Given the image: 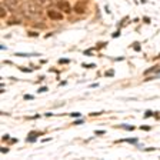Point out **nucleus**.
<instances>
[{"instance_id": "1", "label": "nucleus", "mask_w": 160, "mask_h": 160, "mask_svg": "<svg viewBox=\"0 0 160 160\" xmlns=\"http://www.w3.org/2000/svg\"><path fill=\"white\" fill-rule=\"evenodd\" d=\"M47 16L52 19V20H62L63 19V14L57 10H47Z\"/></svg>"}, {"instance_id": "2", "label": "nucleus", "mask_w": 160, "mask_h": 160, "mask_svg": "<svg viewBox=\"0 0 160 160\" xmlns=\"http://www.w3.org/2000/svg\"><path fill=\"white\" fill-rule=\"evenodd\" d=\"M57 6H59V9H60V10H63L64 13H70V11H72L70 4H69L67 1H64V0H60V1L57 3Z\"/></svg>"}, {"instance_id": "3", "label": "nucleus", "mask_w": 160, "mask_h": 160, "mask_svg": "<svg viewBox=\"0 0 160 160\" xmlns=\"http://www.w3.org/2000/svg\"><path fill=\"white\" fill-rule=\"evenodd\" d=\"M4 6L9 9H13L17 6V0H4Z\"/></svg>"}, {"instance_id": "4", "label": "nucleus", "mask_w": 160, "mask_h": 160, "mask_svg": "<svg viewBox=\"0 0 160 160\" xmlns=\"http://www.w3.org/2000/svg\"><path fill=\"white\" fill-rule=\"evenodd\" d=\"M74 11H76V13H79V14L84 13V6H83L82 3H77V4L74 6Z\"/></svg>"}, {"instance_id": "5", "label": "nucleus", "mask_w": 160, "mask_h": 160, "mask_svg": "<svg viewBox=\"0 0 160 160\" xmlns=\"http://www.w3.org/2000/svg\"><path fill=\"white\" fill-rule=\"evenodd\" d=\"M17 57H29V56H40V54H31V53H16Z\"/></svg>"}, {"instance_id": "6", "label": "nucleus", "mask_w": 160, "mask_h": 160, "mask_svg": "<svg viewBox=\"0 0 160 160\" xmlns=\"http://www.w3.org/2000/svg\"><path fill=\"white\" fill-rule=\"evenodd\" d=\"M160 72V66H156V67H153V69H150V70H146V74H150V73H157Z\"/></svg>"}, {"instance_id": "7", "label": "nucleus", "mask_w": 160, "mask_h": 160, "mask_svg": "<svg viewBox=\"0 0 160 160\" xmlns=\"http://www.w3.org/2000/svg\"><path fill=\"white\" fill-rule=\"evenodd\" d=\"M59 63H62V64H66V63H70V60H67V59H62Z\"/></svg>"}, {"instance_id": "8", "label": "nucleus", "mask_w": 160, "mask_h": 160, "mask_svg": "<svg viewBox=\"0 0 160 160\" xmlns=\"http://www.w3.org/2000/svg\"><path fill=\"white\" fill-rule=\"evenodd\" d=\"M83 67H86V69H93V67H96L94 64H83Z\"/></svg>"}, {"instance_id": "9", "label": "nucleus", "mask_w": 160, "mask_h": 160, "mask_svg": "<svg viewBox=\"0 0 160 160\" xmlns=\"http://www.w3.org/2000/svg\"><path fill=\"white\" fill-rule=\"evenodd\" d=\"M0 16H1V17L6 16V10H4V9H0Z\"/></svg>"}, {"instance_id": "10", "label": "nucleus", "mask_w": 160, "mask_h": 160, "mask_svg": "<svg viewBox=\"0 0 160 160\" xmlns=\"http://www.w3.org/2000/svg\"><path fill=\"white\" fill-rule=\"evenodd\" d=\"M94 133H96V134H104L106 132H104V130H96Z\"/></svg>"}, {"instance_id": "11", "label": "nucleus", "mask_w": 160, "mask_h": 160, "mask_svg": "<svg viewBox=\"0 0 160 160\" xmlns=\"http://www.w3.org/2000/svg\"><path fill=\"white\" fill-rule=\"evenodd\" d=\"M39 92H40V93H43V92H47V87H40V89H39Z\"/></svg>"}, {"instance_id": "12", "label": "nucleus", "mask_w": 160, "mask_h": 160, "mask_svg": "<svg viewBox=\"0 0 160 160\" xmlns=\"http://www.w3.org/2000/svg\"><path fill=\"white\" fill-rule=\"evenodd\" d=\"M24 99H26V100H31V99H33V96H30V94H27V96H24Z\"/></svg>"}, {"instance_id": "13", "label": "nucleus", "mask_w": 160, "mask_h": 160, "mask_svg": "<svg viewBox=\"0 0 160 160\" xmlns=\"http://www.w3.org/2000/svg\"><path fill=\"white\" fill-rule=\"evenodd\" d=\"M72 116H73V117H79V116H82V114H80V113H77V112H76V113H72Z\"/></svg>"}, {"instance_id": "14", "label": "nucleus", "mask_w": 160, "mask_h": 160, "mask_svg": "<svg viewBox=\"0 0 160 160\" xmlns=\"http://www.w3.org/2000/svg\"><path fill=\"white\" fill-rule=\"evenodd\" d=\"M34 1H36V3H37V4H43V3H44V1H46V0H34Z\"/></svg>"}, {"instance_id": "15", "label": "nucleus", "mask_w": 160, "mask_h": 160, "mask_svg": "<svg viewBox=\"0 0 160 160\" xmlns=\"http://www.w3.org/2000/svg\"><path fill=\"white\" fill-rule=\"evenodd\" d=\"M152 114H153L152 112H146V114H145V117H149V116H152Z\"/></svg>"}, {"instance_id": "16", "label": "nucleus", "mask_w": 160, "mask_h": 160, "mask_svg": "<svg viewBox=\"0 0 160 160\" xmlns=\"http://www.w3.org/2000/svg\"><path fill=\"white\" fill-rule=\"evenodd\" d=\"M82 123H83V119H82V120H77V122H74L73 124H82Z\"/></svg>"}]
</instances>
